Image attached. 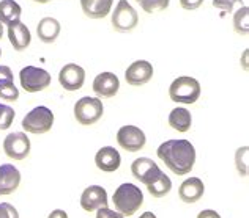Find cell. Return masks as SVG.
<instances>
[{"mask_svg": "<svg viewBox=\"0 0 249 218\" xmlns=\"http://www.w3.org/2000/svg\"><path fill=\"white\" fill-rule=\"evenodd\" d=\"M156 154L177 176H185L194 168L196 148L188 140H167L160 144Z\"/></svg>", "mask_w": 249, "mask_h": 218, "instance_id": "6da1fadb", "label": "cell"}, {"mask_svg": "<svg viewBox=\"0 0 249 218\" xmlns=\"http://www.w3.org/2000/svg\"><path fill=\"white\" fill-rule=\"evenodd\" d=\"M114 207L123 217L134 215L143 204V193L141 188L134 184H122V186L114 191L112 196Z\"/></svg>", "mask_w": 249, "mask_h": 218, "instance_id": "7a4b0ae2", "label": "cell"}, {"mask_svg": "<svg viewBox=\"0 0 249 218\" xmlns=\"http://www.w3.org/2000/svg\"><path fill=\"white\" fill-rule=\"evenodd\" d=\"M200 93H202V88H200L199 80L189 76L177 77L169 87V97L177 104L189 105V104L197 102Z\"/></svg>", "mask_w": 249, "mask_h": 218, "instance_id": "3957f363", "label": "cell"}, {"mask_svg": "<svg viewBox=\"0 0 249 218\" xmlns=\"http://www.w3.org/2000/svg\"><path fill=\"white\" fill-rule=\"evenodd\" d=\"M22 129L29 134L41 135L48 134L54 125V113L52 110H49L44 105L35 107L34 110H30L27 115L22 118Z\"/></svg>", "mask_w": 249, "mask_h": 218, "instance_id": "277c9868", "label": "cell"}, {"mask_svg": "<svg viewBox=\"0 0 249 218\" xmlns=\"http://www.w3.org/2000/svg\"><path fill=\"white\" fill-rule=\"evenodd\" d=\"M74 118L82 125H91L98 123L104 115V107L100 97L84 96L74 104Z\"/></svg>", "mask_w": 249, "mask_h": 218, "instance_id": "5b68a950", "label": "cell"}, {"mask_svg": "<svg viewBox=\"0 0 249 218\" xmlns=\"http://www.w3.org/2000/svg\"><path fill=\"white\" fill-rule=\"evenodd\" d=\"M110 24H112L114 30L120 33H128L137 27L139 15H137L134 6L128 0H119V3L115 5V10H112Z\"/></svg>", "mask_w": 249, "mask_h": 218, "instance_id": "8992f818", "label": "cell"}, {"mask_svg": "<svg viewBox=\"0 0 249 218\" xmlns=\"http://www.w3.org/2000/svg\"><path fill=\"white\" fill-rule=\"evenodd\" d=\"M19 83L27 93H40L51 85V74L38 66H25L19 72Z\"/></svg>", "mask_w": 249, "mask_h": 218, "instance_id": "52a82bcc", "label": "cell"}, {"mask_svg": "<svg viewBox=\"0 0 249 218\" xmlns=\"http://www.w3.org/2000/svg\"><path fill=\"white\" fill-rule=\"evenodd\" d=\"M32 149L30 138L25 132H11L3 140V151L13 160H24L27 158Z\"/></svg>", "mask_w": 249, "mask_h": 218, "instance_id": "ba28073f", "label": "cell"}, {"mask_svg": "<svg viewBox=\"0 0 249 218\" xmlns=\"http://www.w3.org/2000/svg\"><path fill=\"white\" fill-rule=\"evenodd\" d=\"M117 143H119L120 148L128 151V153H137V151H141L145 146L147 137L142 129L129 124L119 129V132H117Z\"/></svg>", "mask_w": 249, "mask_h": 218, "instance_id": "9c48e42d", "label": "cell"}, {"mask_svg": "<svg viewBox=\"0 0 249 218\" xmlns=\"http://www.w3.org/2000/svg\"><path fill=\"white\" fill-rule=\"evenodd\" d=\"M131 173L136 177L137 181L142 182L143 186L155 182L161 176V168L158 167V163L148 157H139L131 163Z\"/></svg>", "mask_w": 249, "mask_h": 218, "instance_id": "30bf717a", "label": "cell"}, {"mask_svg": "<svg viewBox=\"0 0 249 218\" xmlns=\"http://www.w3.org/2000/svg\"><path fill=\"white\" fill-rule=\"evenodd\" d=\"M153 64L147 60H136L124 71V80L131 87H142L153 78Z\"/></svg>", "mask_w": 249, "mask_h": 218, "instance_id": "8fae6325", "label": "cell"}, {"mask_svg": "<svg viewBox=\"0 0 249 218\" xmlns=\"http://www.w3.org/2000/svg\"><path fill=\"white\" fill-rule=\"evenodd\" d=\"M85 69L76 63H68L58 72V83L67 91H77L84 87Z\"/></svg>", "mask_w": 249, "mask_h": 218, "instance_id": "7c38bea8", "label": "cell"}, {"mask_svg": "<svg viewBox=\"0 0 249 218\" xmlns=\"http://www.w3.org/2000/svg\"><path fill=\"white\" fill-rule=\"evenodd\" d=\"M107 191L101 186H90L81 195V207L85 212H93L100 207H107Z\"/></svg>", "mask_w": 249, "mask_h": 218, "instance_id": "4fadbf2b", "label": "cell"}, {"mask_svg": "<svg viewBox=\"0 0 249 218\" xmlns=\"http://www.w3.org/2000/svg\"><path fill=\"white\" fill-rule=\"evenodd\" d=\"M120 90V80L114 72L104 71L93 80V91L98 97H114Z\"/></svg>", "mask_w": 249, "mask_h": 218, "instance_id": "5bb4252c", "label": "cell"}, {"mask_svg": "<svg viewBox=\"0 0 249 218\" xmlns=\"http://www.w3.org/2000/svg\"><path fill=\"white\" fill-rule=\"evenodd\" d=\"M6 35H8V39L13 46V49L18 52L25 50L32 43L30 30L27 29V25L21 21L6 25Z\"/></svg>", "mask_w": 249, "mask_h": 218, "instance_id": "9a60e30c", "label": "cell"}, {"mask_svg": "<svg viewBox=\"0 0 249 218\" xmlns=\"http://www.w3.org/2000/svg\"><path fill=\"white\" fill-rule=\"evenodd\" d=\"M95 165L98 170L103 173H114L120 168L122 165V156L120 153L112 146H104L96 153L95 156Z\"/></svg>", "mask_w": 249, "mask_h": 218, "instance_id": "2e32d148", "label": "cell"}, {"mask_svg": "<svg viewBox=\"0 0 249 218\" xmlns=\"http://www.w3.org/2000/svg\"><path fill=\"white\" fill-rule=\"evenodd\" d=\"M19 184H21V173L15 165H0V196L13 193L15 190H18Z\"/></svg>", "mask_w": 249, "mask_h": 218, "instance_id": "e0dca14e", "label": "cell"}, {"mask_svg": "<svg viewBox=\"0 0 249 218\" xmlns=\"http://www.w3.org/2000/svg\"><path fill=\"white\" fill-rule=\"evenodd\" d=\"M205 193V186L199 177H188L186 181L181 182L178 188V196L183 202L194 204L197 202Z\"/></svg>", "mask_w": 249, "mask_h": 218, "instance_id": "ac0fdd59", "label": "cell"}, {"mask_svg": "<svg viewBox=\"0 0 249 218\" xmlns=\"http://www.w3.org/2000/svg\"><path fill=\"white\" fill-rule=\"evenodd\" d=\"M62 31V25L60 22L57 21L55 17H51V16H46L43 17L40 22L36 25V35L38 39L44 44H52L57 41L58 35Z\"/></svg>", "mask_w": 249, "mask_h": 218, "instance_id": "d6986e66", "label": "cell"}, {"mask_svg": "<svg viewBox=\"0 0 249 218\" xmlns=\"http://www.w3.org/2000/svg\"><path fill=\"white\" fill-rule=\"evenodd\" d=\"M114 0H81L84 15L90 19H103L112 11Z\"/></svg>", "mask_w": 249, "mask_h": 218, "instance_id": "ffe728a7", "label": "cell"}, {"mask_svg": "<svg viewBox=\"0 0 249 218\" xmlns=\"http://www.w3.org/2000/svg\"><path fill=\"white\" fill-rule=\"evenodd\" d=\"M193 116L191 111L185 107H177L169 113V125L177 132H188L191 129Z\"/></svg>", "mask_w": 249, "mask_h": 218, "instance_id": "44dd1931", "label": "cell"}, {"mask_svg": "<svg viewBox=\"0 0 249 218\" xmlns=\"http://www.w3.org/2000/svg\"><path fill=\"white\" fill-rule=\"evenodd\" d=\"M21 15L22 8L16 0H0V22L3 25L21 21Z\"/></svg>", "mask_w": 249, "mask_h": 218, "instance_id": "7402d4cb", "label": "cell"}, {"mask_svg": "<svg viewBox=\"0 0 249 218\" xmlns=\"http://www.w3.org/2000/svg\"><path fill=\"white\" fill-rule=\"evenodd\" d=\"M147 188H148V193L153 198H162L172 190V181H170V177L166 173H161V176L155 182L148 184Z\"/></svg>", "mask_w": 249, "mask_h": 218, "instance_id": "603a6c76", "label": "cell"}, {"mask_svg": "<svg viewBox=\"0 0 249 218\" xmlns=\"http://www.w3.org/2000/svg\"><path fill=\"white\" fill-rule=\"evenodd\" d=\"M233 30L241 36H246L249 31V8L246 5L240 6L233 15Z\"/></svg>", "mask_w": 249, "mask_h": 218, "instance_id": "cb8c5ba5", "label": "cell"}, {"mask_svg": "<svg viewBox=\"0 0 249 218\" xmlns=\"http://www.w3.org/2000/svg\"><path fill=\"white\" fill-rule=\"evenodd\" d=\"M0 99L8 102H15L19 99V90L15 80H0Z\"/></svg>", "mask_w": 249, "mask_h": 218, "instance_id": "d4e9b609", "label": "cell"}, {"mask_svg": "<svg viewBox=\"0 0 249 218\" xmlns=\"http://www.w3.org/2000/svg\"><path fill=\"white\" fill-rule=\"evenodd\" d=\"M139 5L145 13L153 15V13H156V11L167 10L169 5H170V0H141Z\"/></svg>", "mask_w": 249, "mask_h": 218, "instance_id": "484cf974", "label": "cell"}, {"mask_svg": "<svg viewBox=\"0 0 249 218\" xmlns=\"http://www.w3.org/2000/svg\"><path fill=\"white\" fill-rule=\"evenodd\" d=\"M15 110L10 105H5L0 102V130H6L11 127L13 121H15Z\"/></svg>", "mask_w": 249, "mask_h": 218, "instance_id": "4316f807", "label": "cell"}, {"mask_svg": "<svg viewBox=\"0 0 249 218\" xmlns=\"http://www.w3.org/2000/svg\"><path fill=\"white\" fill-rule=\"evenodd\" d=\"M248 146H241L235 153V167H237L241 176H248Z\"/></svg>", "mask_w": 249, "mask_h": 218, "instance_id": "83f0119b", "label": "cell"}, {"mask_svg": "<svg viewBox=\"0 0 249 218\" xmlns=\"http://www.w3.org/2000/svg\"><path fill=\"white\" fill-rule=\"evenodd\" d=\"M212 5L216 10H222L226 13H232L235 10V6H243V0H213Z\"/></svg>", "mask_w": 249, "mask_h": 218, "instance_id": "f1b7e54d", "label": "cell"}, {"mask_svg": "<svg viewBox=\"0 0 249 218\" xmlns=\"http://www.w3.org/2000/svg\"><path fill=\"white\" fill-rule=\"evenodd\" d=\"M0 218H19V212L10 202L0 204Z\"/></svg>", "mask_w": 249, "mask_h": 218, "instance_id": "f546056e", "label": "cell"}, {"mask_svg": "<svg viewBox=\"0 0 249 218\" xmlns=\"http://www.w3.org/2000/svg\"><path fill=\"white\" fill-rule=\"evenodd\" d=\"M96 218H124L117 210H112L109 207H100L96 210Z\"/></svg>", "mask_w": 249, "mask_h": 218, "instance_id": "4dcf8cb0", "label": "cell"}, {"mask_svg": "<svg viewBox=\"0 0 249 218\" xmlns=\"http://www.w3.org/2000/svg\"><path fill=\"white\" fill-rule=\"evenodd\" d=\"M204 2L205 0H180V5H181V8L186 11H196L204 5Z\"/></svg>", "mask_w": 249, "mask_h": 218, "instance_id": "1f68e13d", "label": "cell"}, {"mask_svg": "<svg viewBox=\"0 0 249 218\" xmlns=\"http://www.w3.org/2000/svg\"><path fill=\"white\" fill-rule=\"evenodd\" d=\"M0 80H15V76H13V71L10 66H5V64L0 66Z\"/></svg>", "mask_w": 249, "mask_h": 218, "instance_id": "d6a6232c", "label": "cell"}, {"mask_svg": "<svg viewBox=\"0 0 249 218\" xmlns=\"http://www.w3.org/2000/svg\"><path fill=\"white\" fill-rule=\"evenodd\" d=\"M197 218H221V215L213 209H205L197 215Z\"/></svg>", "mask_w": 249, "mask_h": 218, "instance_id": "836d02e7", "label": "cell"}, {"mask_svg": "<svg viewBox=\"0 0 249 218\" xmlns=\"http://www.w3.org/2000/svg\"><path fill=\"white\" fill-rule=\"evenodd\" d=\"M48 218H68V214L62 209H55L48 215Z\"/></svg>", "mask_w": 249, "mask_h": 218, "instance_id": "e575fe53", "label": "cell"}, {"mask_svg": "<svg viewBox=\"0 0 249 218\" xmlns=\"http://www.w3.org/2000/svg\"><path fill=\"white\" fill-rule=\"evenodd\" d=\"M248 55H249V50L246 49L243 52V58H241V64H243V69L248 71Z\"/></svg>", "mask_w": 249, "mask_h": 218, "instance_id": "d590c367", "label": "cell"}, {"mask_svg": "<svg viewBox=\"0 0 249 218\" xmlns=\"http://www.w3.org/2000/svg\"><path fill=\"white\" fill-rule=\"evenodd\" d=\"M139 218H158V217H156L153 212H143Z\"/></svg>", "mask_w": 249, "mask_h": 218, "instance_id": "8d00e7d4", "label": "cell"}, {"mask_svg": "<svg viewBox=\"0 0 249 218\" xmlns=\"http://www.w3.org/2000/svg\"><path fill=\"white\" fill-rule=\"evenodd\" d=\"M3 33H5V29H3V24L0 22V39H2V36H3Z\"/></svg>", "mask_w": 249, "mask_h": 218, "instance_id": "74e56055", "label": "cell"}, {"mask_svg": "<svg viewBox=\"0 0 249 218\" xmlns=\"http://www.w3.org/2000/svg\"><path fill=\"white\" fill-rule=\"evenodd\" d=\"M34 2H36V3H48V2H51V0H34Z\"/></svg>", "mask_w": 249, "mask_h": 218, "instance_id": "f35d334b", "label": "cell"}, {"mask_svg": "<svg viewBox=\"0 0 249 218\" xmlns=\"http://www.w3.org/2000/svg\"><path fill=\"white\" fill-rule=\"evenodd\" d=\"M0 57H2V49H0Z\"/></svg>", "mask_w": 249, "mask_h": 218, "instance_id": "ab89813d", "label": "cell"}, {"mask_svg": "<svg viewBox=\"0 0 249 218\" xmlns=\"http://www.w3.org/2000/svg\"><path fill=\"white\" fill-rule=\"evenodd\" d=\"M134 2H137V3H139V2H141V0H134Z\"/></svg>", "mask_w": 249, "mask_h": 218, "instance_id": "60d3db41", "label": "cell"}]
</instances>
